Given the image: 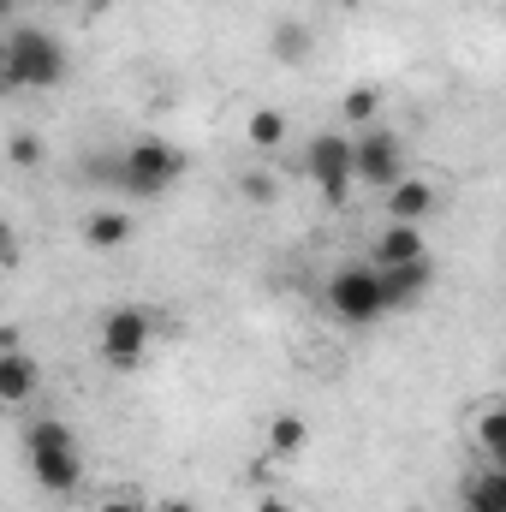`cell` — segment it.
<instances>
[{"label": "cell", "instance_id": "1", "mask_svg": "<svg viewBox=\"0 0 506 512\" xmlns=\"http://www.w3.org/2000/svg\"><path fill=\"white\" fill-rule=\"evenodd\" d=\"M66 72H72V60H66V48H60L54 30L18 24L6 36V78H0V90H30V96L36 90H60Z\"/></svg>", "mask_w": 506, "mask_h": 512}, {"label": "cell", "instance_id": "2", "mask_svg": "<svg viewBox=\"0 0 506 512\" xmlns=\"http://www.w3.org/2000/svg\"><path fill=\"white\" fill-rule=\"evenodd\" d=\"M24 459H30V477L48 495H72L84 483V447H78L72 423H60V417H36L24 429Z\"/></svg>", "mask_w": 506, "mask_h": 512}, {"label": "cell", "instance_id": "3", "mask_svg": "<svg viewBox=\"0 0 506 512\" xmlns=\"http://www.w3.org/2000/svg\"><path fill=\"white\" fill-rule=\"evenodd\" d=\"M114 161L120 167H102V173L126 191L131 203H149V197H161V191H173L185 179V155L173 143H161V137H137V143H126V155H114Z\"/></svg>", "mask_w": 506, "mask_h": 512}, {"label": "cell", "instance_id": "4", "mask_svg": "<svg viewBox=\"0 0 506 512\" xmlns=\"http://www.w3.org/2000/svg\"><path fill=\"white\" fill-rule=\"evenodd\" d=\"M322 304H328V316L346 322V328H376L381 316H387L376 262H340V268L328 274V286H322Z\"/></svg>", "mask_w": 506, "mask_h": 512}, {"label": "cell", "instance_id": "5", "mask_svg": "<svg viewBox=\"0 0 506 512\" xmlns=\"http://www.w3.org/2000/svg\"><path fill=\"white\" fill-rule=\"evenodd\" d=\"M149 340H155V316L143 304H114L96 328V352L108 370H137L149 358Z\"/></svg>", "mask_w": 506, "mask_h": 512}, {"label": "cell", "instance_id": "6", "mask_svg": "<svg viewBox=\"0 0 506 512\" xmlns=\"http://www.w3.org/2000/svg\"><path fill=\"white\" fill-rule=\"evenodd\" d=\"M304 173H310V185L322 191L328 209H346V197H352V137L346 131H316L310 149H304Z\"/></svg>", "mask_w": 506, "mask_h": 512}, {"label": "cell", "instance_id": "7", "mask_svg": "<svg viewBox=\"0 0 506 512\" xmlns=\"http://www.w3.org/2000/svg\"><path fill=\"white\" fill-rule=\"evenodd\" d=\"M411 173V161H405V143L393 137V131L381 126H364L352 137V185H376L387 191L393 179H405Z\"/></svg>", "mask_w": 506, "mask_h": 512}, {"label": "cell", "instance_id": "8", "mask_svg": "<svg viewBox=\"0 0 506 512\" xmlns=\"http://www.w3.org/2000/svg\"><path fill=\"white\" fill-rule=\"evenodd\" d=\"M376 274H381L387 316H393V310H417V304L429 298V286H435V256H423V262H399V268H376Z\"/></svg>", "mask_w": 506, "mask_h": 512}, {"label": "cell", "instance_id": "9", "mask_svg": "<svg viewBox=\"0 0 506 512\" xmlns=\"http://www.w3.org/2000/svg\"><path fill=\"white\" fill-rule=\"evenodd\" d=\"M435 185L429 179H417V173H405V179H393L387 185V221H405V227H423L429 215H435Z\"/></svg>", "mask_w": 506, "mask_h": 512}, {"label": "cell", "instance_id": "10", "mask_svg": "<svg viewBox=\"0 0 506 512\" xmlns=\"http://www.w3.org/2000/svg\"><path fill=\"white\" fill-rule=\"evenodd\" d=\"M36 387H42V364L30 352L6 346L0 352V405H24V399H36Z\"/></svg>", "mask_w": 506, "mask_h": 512}, {"label": "cell", "instance_id": "11", "mask_svg": "<svg viewBox=\"0 0 506 512\" xmlns=\"http://www.w3.org/2000/svg\"><path fill=\"white\" fill-rule=\"evenodd\" d=\"M423 256H429V239H423V227L387 221V233L376 239V251H370V262H376V268H399V262H423Z\"/></svg>", "mask_w": 506, "mask_h": 512}, {"label": "cell", "instance_id": "12", "mask_svg": "<svg viewBox=\"0 0 506 512\" xmlns=\"http://www.w3.org/2000/svg\"><path fill=\"white\" fill-rule=\"evenodd\" d=\"M459 507L465 512H506V465H489L483 459V471H471L459 483Z\"/></svg>", "mask_w": 506, "mask_h": 512}, {"label": "cell", "instance_id": "13", "mask_svg": "<svg viewBox=\"0 0 506 512\" xmlns=\"http://www.w3.org/2000/svg\"><path fill=\"white\" fill-rule=\"evenodd\" d=\"M131 239H137L131 209H96V215L84 221V245H90V251H126Z\"/></svg>", "mask_w": 506, "mask_h": 512}, {"label": "cell", "instance_id": "14", "mask_svg": "<svg viewBox=\"0 0 506 512\" xmlns=\"http://www.w3.org/2000/svg\"><path fill=\"white\" fill-rule=\"evenodd\" d=\"M310 48H316V36H310L304 18H274V24H268V54H274L280 66H298Z\"/></svg>", "mask_w": 506, "mask_h": 512}, {"label": "cell", "instance_id": "15", "mask_svg": "<svg viewBox=\"0 0 506 512\" xmlns=\"http://www.w3.org/2000/svg\"><path fill=\"white\" fill-rule=\"evenodd\" d=\"M262 447H268V459H298V453L310 447V417H298V411H280V417L268 423Z\"/></svg>", "mask_w": 506, "mask_h": 512}, {"label": "cell", "instance_id": "16", "mask_svg": "<svg viewBox=\"0 0 506 512\" xmlns=\"http://www.w3.org/2000/svg\"><path fill=\"white\" fill-rule=\"evenodd\" d=\"M477 447H483L489 465H506V405L501 399L483 405V417H477Z\"/></svg>", "mask_w": 506, "mask_h": 512}, {"label": "cell", "instance_id": "17", "mask_svg": "<svg viewBox=\"0 0 506 512\" xmlns=\"http://www.w3.org/2000/svg\"><path fill=\"white\" fill-rule=\"evenodd\" d=\"M245 137H251V149H280V143H286V114H280V108H256Z\"/></svg>", "mask_w": 506, "mask_h": 512}, {"label": "cell", "instance_id": "18", "mask_svg": "<svg viewBox=\"0 0 506 512\" xmlns=\"http://www.w3.org/2000/svg\"><path fill=\"white\" fill-rule=\"evenodd\" d=\"M381 108V90H370V84H358V90H346V102H340V114L352 120V126H370Z\"/></svg>", "mask_w": 506, "mask_h": 512}, {"label": "cell", "instance_id": "19", "mask_svg": "<svg viewBox=\"0 0 506 512\" xmlns=\"http://www.w3.org/2000/svg\"><path fill=\"white\" fill-rule=\"evenodd\" d=\"M6 155H12L18 167H42V137H36V131H12V137H6Z\"/></svg>", "mask_w": 506, "mask_h": 512}, {"label": "cell", "instance_id": "20", "mask_svg": "<svg viewBox=\"0 0 506 512\" xmlns=\"http://www.w3.org/2000/svg\"><path fill=\"white\" fill-rule=\"evenodd\" d=\"M239 191H245V203H256V209H262V203H274V179H268L262 167H256V173H245V179H239Z\"/></svg>", "mask_w": 506, "mask_h": 512}, {"label": "cell", "instance_id": "21", "mask_svg": "<svg viewBox=\"0 0 506 512\" xmlns=\"http://www.w3.org/2000/svg\"><path fill=\"white\" fill-rule=\"evenodd\" d=\"M90 512H143V507H137V495H126V489H120V495H108V501H96Z\"/></svg>", "mask_w": 506, "mask_h": 512}, {"label": "cell", "instance_id": "22", "mask_svg": "<svg viewBox=\"0 0 506 512\" xmlns=\"http://www.w3.org/2000/svg\"><path fill=\"white\" fill-rule=\"evenodd\" d=\"M0 262H6V268H12V262H18V239H12V233H6V227H0Z\"/></svg>", "mask_w": 506, "mask_h": 512}, {"label": "cell", "instance_id": "23", "mask_svg": "<svg viewBox=\"0 0 506 512\" xmlns=\"http://www.w3.org/2000/svg\"><path fill=\"white\" fill-rule=\"evenodd\" d=\"M256 512H298V507H292V501H280V495H262V501H256Z\"/></svg>", "mask_w": 506, "mask_h": 512}, {"label": "cell", "instance_id": "24", "mask_svg": "<svg viewBox=\"0 0 506 512\" xmlns=\"http://www.w3.org/2000/svg\"><path fill=\"white\" fill-rule=\"evenodd\" d=\"M66 6H78V12H102L108 0H66Z\"/></svg>", "mask_w": 506, "mask_h": 512}, {"label": "cell", "instance_id": "25", "mask_svg": "<svg viewBox=\"0 0 506 512\" xmlns=\"http://www.w3.org/2000/svg\"><path fill=\"white\" fill-rule=\"evenodd\" d=\"M155 512H197V507H191V501H161Z\"/></svg>", "mask_w": 506, "mask_h": 512}, {"label": "cell", "instance_id": "26", "mask_svg": "<svg viewBox=\"0 0 506 512\" xmlns=\"http://www.w3.org/2000/svg\"><path fill=\"white\" fill-rule=\"evenodd\" d=\"M12 12H18V0H0V24H6V18H12Z\"/></svg>", "mask_w": 506, "mask_h": 512}, {"label": "cell", "instance_id": "27", "mask_svg": "<svg viewBox=\"0 0 506 512\" xmlns=\"http://www.w3.org/2000/svg\"><path fill=\"white\" fill-rule=\"evenodd\" d=\"M0 78H6V36H0Z\"/></svg>", "mask_w": 506, "mask_h": 512}, {"label": "cell", "instance_id": "28", "mask_svg": "<svg viewBox=\"0 0 506 512\" xmlns=\"http://www.w3.org/2000/svg\"><path fill=\"white\" fill-rule=\"evenodd\" d=\"M411 512H423V507H411Z\"/></svg>", "mask_w": 506, "mask_h": 512}]
</instances>
